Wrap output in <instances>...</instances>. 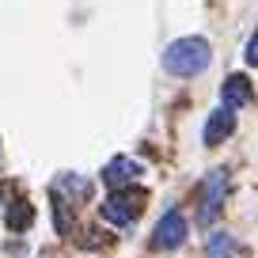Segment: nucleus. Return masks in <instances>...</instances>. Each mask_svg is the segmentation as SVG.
I'll return each instance as SVG.
<instances>
[{
	"label": "nucleus",
	"instance_id": "nucleus-1",
	"mask_svg": "<svg viewBox=\"0 0 258 258\" xmlns=\"http://www.w3.org/2000/svg\"><path fill=\"white\" fill-rule=\"evenodd\" d=\"M213 61V49L205 38H198V34H190V38H178L171 42L167 49H163V69H167L171 76H198L205 73Z\"/></svg>",
	"mask_w": 258,
	"mask_h": 258
},
{
	"label": "nucleus",
	"instance_id": "nucleus-10",
	"mask_svg": "<svg viewBox=\"0 0 258 258\" xmlns=\"http://www.w3.org/2000/svg\"><path fill=\"white\" fill-rule=\"evenodd\" d=\"M205 254H209V258H232V254H235V239H232V235H224V232L209 235V247H205Z\"/></svg>",
	"mask_w": 258,
	"mask_h": 258
},
{
	"label": "nucleus",
	"instance_id": "nucleus-7",
	"mask_svg": "<svg viewBox=\"0 0 258 258\" xmlns=\"http://www.w3.org/2000/svg\"><path fill=\"white\" fill-rule=\"evenodd\" d=\"M220 99H224V106L228 110H235V106H247L250 99H254V88H250V80L247 76H228L224 80V88H220Z\"/></svg>",
	"mask_w": 258,
	"mask_h": 258
},
{
	"label": "nucleus",
	"instance_id": "nucleus-9",
	"mask_svg": "<svg viewBox=\"0 0 258 258\" xmlns=\"http://www.w3.org/2000/svg\"><path fill=\"white\" fill-rule=\"evenodd\" d=\"M57 194H69V198H80L84 202V198L91 194V182H84L80 175H61L57 178Z\"/></svg>",
	"mask_w": 258,
	"mask_h": 258
},
{
	"label": "nucleus",
	"instance_id": "nucleus-3",
	"mask_svg": "<svg viewBox=\"0 0 258 258\" xmlns=\"http://www.w3.org/2000/svg\"><path fill=\"white\" fill-rule=\"evenodd\" d=\"M224 194H228V171H209L202 182V209H198V220L202 224H213L224 205Z\"/></svg>",
	"mask_w": 258,
	"mask_h": 258
},
{
	"label": "nucleus",
	"instance_id": "nucleus-6",
	"mask_svg": "<svg viewBox=\"0 0 258 258\" xmlns=\"http://www.w3.org/2000/svg\"><path fill=\"white\" fill-rule=\"evenodd\" d=\"M137 175H141V163L129 160V156H118V160H110L103 167V182L114 186V190H125V182H133Z\"/></svg>",
	"mask_w": 258,
	"mask_h": 258
},
{
	"label": "nucleus",
	"instance_id": "nucleus-5",
	"mask_svg": "<svg viewBox=\"0 0 258 258\" xmlns=\"http://www.w3.org/2000/svg\"><path fill=\"white\" fill-rule=\"evenodd\" d=\"M232 129H235V114L228 110V106H217V110L209 114V121H205L202 141L213 148V145H220V141H228V137H232Z\"/></svg>",
	"mask_w": 258,
	"mask_h": 258
},
{
	"label": "nucleus",
	"instance_id": "nucleus-11",
	"mask_svg": "<svg viewBox=\"0 0 258 258\" xmlns=\"http://www.w3.org/2000/svg\"><path fill=\"white\" fill-rule=\"evenodd\" d=\"M243 57H247V64H258V34L247 42V53H243Z\"/></svg>",
	"mask_w": 258,
	"mask_h": 258
},
{
	"label": "nucleus",
	"instance_id": "nucleus-4",
	"mask_svg": "<svg viewBox=\"0 0 258 258\" xmlns=\"http://www.w3.org/2000/svg\"><path fill=\"white\" fill-rule=\"evenodd\" d=\"M152 243L160 250H175V247H182L186 243V217L178 209H167L160 217V224H156V235H152Z\"/></svg>",
	"mask_w": 258,
	"mask_h": 258
},
{
	"label": "nucleus",
	"instance_id": "nucleus-8",
	"mask_svg": "<svg viewBox=\"0 0 258 258\" xmlns=\"http://www.w3.org/2000/svg\"><path fill=\"white\" fill-rule=\"evenodd\" d=\"M4 220H8L12 232H27V228H31V220H34V205H31V202H16Z\"/></svg>",
	"mask_w": 258,
	"mask_h": 258
},
{
	"label": "nucleus",
	"instance_id": "nucleus-2",
	"mask_svg": "<svg viewBox=\"0 0 258 258\" xmlns=\"http://www.w3.org/2000/svg\"><path fill=\"white\" fill-rule=\"evenodd\" d=\"M141 205H145V194L141 190H114L103 202V220L125 228V224H133V220L141 217Z\"/></svg>",
	"mask_w": 258,
	"mask_h": 258
}]
</instances>
